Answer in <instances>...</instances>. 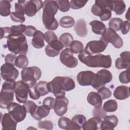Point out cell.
I'll use <instances>...</instances> for the list:
<instances>
[{
    "label": "cell",
    "mask_w": 130,
    "mask_h": 130,
    "mask_svg": "<svg viewBox=\"0 0 130 130\" xmlns=\"http://www.w3.org/2000/svg\"><path fill=\"white\" fill-rule=\"evenodd\" d=\"M129 88L128 86L121 85L117 87L114 91V98L119 100H123L129 96Z\"/></svg>",
    "instance_id": "24"
},
{
    "label": "cell",
    "mask_w": 130,
    "mask_h": 130,
    "mask_svg": "<svg viewBox=\"0 0 130 130\" xmlns=\"http://www.w3.org/2000/svg\"><path fill=\"white\" fill-rule=\"evenodd\" d=\"M11 36L10 27H1V39L3 38H9Z\"/></svg>",
    "instance_id": "51"
},
{
    "label": "cell",
    "mask_w": 130,
    "mask_h": 130,
    "mask_svg": "<svg viewBox=\"0 0 130 130\" xmlns=\"http://www.w3.org/2000/svg\"><path fill=\"white\" fill-rule=\"evenodd\" d=\"M112 10V1L96 0L95 1V4L92 6L91 11L93 15L100 17L102 21H107L111 18Z\"/></svg>",
    "instance_id": "4"
},
{
    "label": "cell",
    "mask_w": 130,
    "mask_h": 130,
    "mask_svg": "<svg viewBox=\"0 0 130 130\" xmlns=\"http://www.w3.org/2000/svg\"><path fill=\"white\" fill-rule=\"evenodd\" d=\"M129 22L127 20L123 21L120 30L123 35L127 34L129 31Z\"/></svg>",
    "instance_id": "52"
},
{
    "label": "cell",
    "mask_w": 130,
    "mask_h": 130,
    "mask_svg": "<svg viewBox=\"0 0 130 130\" xmlns=\"http://www.w3.org/2000/svg\"><path fill=\"white\" fill-rule=\"evenodd\" d=\"M55 102V99L52 97L48 96L44 99L42 103V105L48 108L50 110L54 108V104Z\"/></svg>",
    "instance_id": "49"
},
{
    "label": "cell",
    "mask_w": 130,
    "mask_h": 130,
    "mask_svg": "<svg viewBox=\"0 0 130 130\" xmlns=\"http://www.w3.org/2000/svg\"><path fill=\"white\" fill-rule=\"evenodd\" d=\"M100 40L107 44L110 43L115 48L118 49L122 47L123 44L122 39L119 35L110 28L106 29L105 32L102 35Z\"/></svg>",
    "instance_id": "8"
},
{
    "label": "cell",
    "mask_w": 130,
    "mask_h": 130,
    "mask_svg": "<svg viewBox=\"0 0 130 130\" xmlns=\"http://www.w3.org/2000/svg\"><path fill=\"white\" fill-rule=\"evenodd\" d=\"M123 20L120 18H112L110 19L108 25L110 28L113 29L115 31H119L120 30Z\"/></svg>",
    "instance_id": "37"
},
{
    "label": "cell",
    "mask_w": 130,
    "mask_h": 130,
    "mask_svg": "<svg viewBox=\"0 0 130 130\" xmlns=\"http://www.w3.org/2000/svg\"><path fill=\"white\" fill-rule=\"evenodd\" d=\"M87 3V1H75L72 0L70 1V7L72 9H79L83 7Z\"/></svg>",
    "instance_id": "47"
},
{
    "label": "cell",
    "mask_w": 130,
    "mask_h": 130,
    "mask_svg": "<svg viewBox=\"0 0 130 130\" xmlns=\"http://www.w3.org/2000/svg\"><path fill=\"white\" fill-rule=\"evenodd\" d=\"M74 19L69 16H65L61 17L59 21V24L62 27L70 28L75 25Z\"/></svg>",
    "instance_id": "33"
},
{
    "label": "cell",
    "mask_w": 130,
    "mask_h": 130,
    "mask_svg": "<svg viewBox=\"0 0 130 130\" xmlns=\"http://www.w3.org/2000/svg\"><path fill=\"white\" fill-rule=\"evenodd\" d=\"M108 44L102 40L91 41L88 42L84 49L83 52L86 55L101 53L107 48Z\"/></svg>",
    "instance_id": "13"
},
{
    "label": "cell",
    "mask_w": 130,
    "mask_h": 130,
    "mask_svg": "<svg viewBox=\"0 0 130 130\" xmlns=\"http://www.w3.org/2000/svg\"><path fill=\"white\" fill-rule=\"evenodd\" d=\"M42 72L37 67L33 66L23 69L21 72V80L28 85L30 88H32L37 81L41 77Z\"/></svg>",
    "instance_id": "6"
},
{
    "label": "cell",
    "mask_w": 130,
    "mask_h": 130,
    "mask_svg": "<svg viewBox=\"0 0 130 130\" xmlns=\"http://www.w3.org/2000/svg\"><path fill=\"white\" fill-rule=\"evenodd\" d=\"M50 113V109L45 106L42 105L38 106L37 109L32 113L31 116L37 120H40L43 118L48 116Z\"/></svg>",
    "instance_id": "28"
},
{
    "label": "cell",
    "mask_w": 130,
    "mask_h": 130,
    "mask_svg": "<svg viewBox=\"0 0 130 130\" xmlns=\"http://www.w3.org/2000/svg\"><path fill=\"white\" fill-rule=\"evenodd\" d=\"M8 50L15 54L26 55L28 51V45L23 34L10 36L7 40Z\"/></svg>",
    "instance_id": "3"
},
{
    "label": "cell",
    "mask_w": 130,
    "mask_h": 130,
    "mask_svg": "<svg viewBox=\"0 0 130 130\" xmlns=\"http://www.w3.org/2000/svg\"><path fill=\"white\" fill-rule=\"evenodd\" d=\"M113 4V11L116 15L122 14L126 10V5L123 1H112Z\"/></svg>",
    "instance_id": "32"
},
{
    "label": "cell",
    "mask_w": 130,
    "mask_h": 130,
    "mask_svg": "<svg viewBox=\"0 0 130 130\" xmlns=\"http://www.w3.org/2000/svg\"><path fill=\"white\" fill-rule=\"evenodd\" d=\"M26 1H18L15 4V12H11L10 18L12 21L16 22L23 23L25 21L24 4Z\"/></svg>",
    "instance_id": "16"
},
{
    "label": "cell",
    "mask_w": 130,
    "mask_h": 130,
    "mask_svg": "<svg viewBox=\"0 0 130 130\" xmlns=\"http://www.w3.org/2000/svg\"><path fill=\"white\" fill-rule=\"evenodd\" d=\"M12 1L2 0L0 1V14L2 16L6 17L10 15L11 4Z\"/></svg>",
    "instance_id": "31"
},
{
    "label": "cell",
    "mask_w": 130,
    "mask_h": 130,
    "mask_svg": "<svg viewBox=\"0 0 130 130\" xmlns=\"http://www.w3.org/2000/svg\"><path fill=\"white\" fill-rule=\"evenodd\" d=\"M101 96L102 100H105L109 98L112 94L111 91L107 87L103 86L98 90L97 92Z\"/></svg>",
    "instance_id": "43"
},
{
    "label": "cell",
    "mask_w": 130,
    "mask_h": 130,
    "mask_svg": "<svg viewBox=\"0 0 130 130\" xmlns=\"http://www.w3.org/2000/svg\"><path fill=\"white\" fill-rule=\"evenodd\" d=\"M74 29L76 34L79 37L84 38L87 35L88 30L86 26V23L82 18H80L77 20L75 25Z\"/></svg>",
    "instance_id": "27"
},
{
    "label": "cell",
    "mask_w": 130,
    "mask_h": 130,
    "mask_svg": "<svg viewBox=\"0 0 130 130\" xmlns=\"http://www.w3.org/2000/svg\"><path fill=\"white\" fill-rule=\"evenodd\" d=\"M112 78V74L109 71L102 69L95 74L91 86L98 90L101 87L104 86L106 84L111 82Z\"/></svg>",
    "instance_id": "7"
},
{
    "label": "cell",
    "mask_w": 130,
    "mask_h": 130,
    "mask_svg": "<svg viewBox=\"0 0 130 130\" xmlns=\"http://www.w3.org/2000/svg\"><path fill=\"white\" fill-rule=\"evenodd\" d=\"M2 129H16L17 122L8 113H5L1 120Z\"/></svg>",
    "instance_id": "22"
},
{
    "label": "cell",
    "mask_w": 130,
    "mask_h": 130,
    "mask_svg": "<svg viewBox=\"0 0 130 130\" xmlns=\"http://www.w3.org/2000/svg\"><path fill=\"white\" fill-rule=\"evenodd\" d=\"M70 49L71 51L75 54L81 53L84 51V46L82 42L78 40H75L72 42L70 46Z\"/></svg>",
    "instance_id": "36"
},
{
    "label": "cell",
    "mask_w": 130,
    "mask_h": 130,
    "mask_svg": "<svg viewBox=\"0 0 130 130\" xmlns=\"http://www.w3.org/2000/svg\"><path fill=\"white\" fill-rule=\"evenodd\" d=\"M43 2L40 0L26 1L24 4L25 14L28 17H32L42 8Z\"/></svg>",
    "instance_id": "17"
},
{
    "label": "cell",
    "mask_w": 130,
    "mask_h": 130,
    "mask_svg": "<svg viewBox=\"0 0 130 130\" xmlns=\"http://www.w3.org/2000/svg\"><path fill=\"white\" fill-rule=\"evenodd\" d=\"M129 9H128V10H127V11L126 12V14H125V18L127 19V21H128V20H129V18H128V17H129V15H128V14H129Z\"/></svg>",
    "instance_id": "56"
},
{
    "label": "cell",
    "mask_w": 130,
    "mask_h": 130,
    "mask_svg": "<svg viewBox=\"0 0 130 130\" xmlns=\"http://www.w3.org/2000/svg\"><path fill=\"white\" fill-rule=\"evenodd\" d=\"M47 83L48 82L44 81H41L37 83L32 88H30L29 91V97L34 100H37L40 96L47 94L49 92L47 87Z\"/></svg>",
    "instance_id": "14"
},
{
    "label": "cell",
    "mask_w": 130,
    "mask_h": 130,
    "mask_svg": "<svg viewBox=\"0 0 130 130\" xmlns=\"http://www.w3.org/2000/svg\"><path fill=\"white\" fill-rule=\"evenodd\" d=\"M102 121V119L93 116L86 121L82 126V129L83 130L100 129Z\"/></svg>",
    "instance_id": "23"
},
{
    "label": "cell",
    "mask_w": 130,
    "mask_h": 130,
    "mask_svg": "<svg viewBox=\"0 0 130 130\" xmlns=\"http://www.w3.org/2000/svg\"><path fill=\"white\" fill-rule=\"evenodd\" d=\"M8 113L17 122L23 121L26 115V111L23 105L12 102L7 107Z\"/></svg>",
    "instance_id": "11"
},
{
    "label": "cell",
    "mask_w": 130,
    "mask_h": 130,
    "mask_svg": "<svg viewBox=\"0 0 130 130\" xmlns=\"http://www.w3.org/2000/svg\"><path fill=\"white\" fill-rule=\"evenodd\" d=\"M15 81H5L2 85L0 94V107L7 109L14 100V87Z\"/></svg>",
    "instance_id": "5"
},
{
    "label": "cell",
    "mask_w": 130,
    "mask_h": 130,
    "mask_svg": "<svg viewBox=\"0 0 130 130\" xmlns=\"http://www.w3.org/2000/svg\"><path fill=\"white\" fill-rule=\"evenodd\" d=\"M42 8V21L45 27L50 30L56 29L58 28V24L54 17L58 10L56 1H45L43 2Z\"/></svg>",
    "instance_id": "1"
},
{
    "label": "cell",
    "mask_w": 130,
    "mask_h": 130,
    "mask_svg": "<svg viewBox=\"0 0 130 130\" xmlns=\"http://www.w3.org/2000/svg\"><path fill=\"white\" fill-rule=\"evenodd\" d=\"M57 37L55 34L52 30L47 31L45 34V40L49 44L54 41L57 40Z\"/></svg>",
    "instance_id": "50"
},
{
    "label": "cell",
    "mask_w": 130,
    "mask_h": 130,
    "mask_svg": "<svg viewBox=\"0 0 130 130\" xmlns=\"http://www.w3.org/2000/svg\"><path fill=\"white\" fill-rule=\"evenodd\" d=\"M118 122V119L115 115L106 116L102 121L101 129L113 130L116 126Z\"/></svg>",
    "instance_id": "21"
},
{
    "label": "cell",
    "mask_w": 130,
    "mask_h": 130,
    "mask_svg": "<svg viewBox=\"0 0 130 130\" xmlns=\"http://www.w3.org/2000/svg\"><path fill=\"white\" fill-rule=\"evenodd\" d=\"M120 57L124 60L130 62V52L129 51H124L120 53Z\"/></svg>",
    "instance_id": "55"
},
{
    "label": "cell",
    "mask_w": 130,
    "mask_h": 130,
    "mask_svg": "<svg viewBox=\"0 0 130 130\" xmlns=\"http://www.w3.org/2000/svg\"><path fill=\"white\" fill-rule=\"evenodd\" d=\"M78 57L81 62L91 68L100 67L108 69L112 64V59L110 55H86L83 52L80 53Z\"/></svg>",
    "instance_id": "2"
},
{
    "label": "cell",
    "mask_w": 130,
    "mask_h": 130,
    "mask_svg": "<svg viewBox=\"0 0 130 130\" xmlns=\"http://www.w3.org/2000/svg\"><path fill=\"white\" fill-rule=\"evenodd\" d=\"M71 125V120L66 117H61L58 121V125L59 128L69 130Z\"/></svg>",
    "instance_id": "41"
},
{
    "label": "cell",
    "mask_w": 130,
    "mask_h": 130,
    "mask_svg": "<svg viewBox=\"0 0 130 130\" xmlns=\"http://www.w3.org/2000/svg\"><path fill=\"white\" fill-rule=\"evenodd\" d=\"M69 100L65 96L56 97L54 106V110L56 114L59 116L63 115L68 110Z\"/></svg>",
    "instance_id": "18"
},
{
    "label": "cell",
    "mask_w": 130,
    "mask_h": 130,
    "mask_svg": "<svg viewBox=\"0 0 130 130\" xmlns=\"http://www.w3.org/2000/svg\"><path fill=\"white\" fill-rule=\"evenodd\" d=\"M92 114L94 117H98L101 119H104V118L107 115V112H106L102 107H95L92 110Z\"/></svg>",
    "instance_id": "46"
},
{
    "label": "cell",
    "mask_w": 130,
    "mask_h": 130,
    "mask_svg": "<svg viewBox=\"0 0 130 130\" xmlns=\"http://www.w3.org/2000/svg\"><path fill=\"white\" fill-rule=\"evenodd\" d=\"M37 30L36 28L31 25H27L26 26V30L24 32V35L28 37H33L34 34Z\"/></svg>",
    "instance_id": "54"
},
{
    "label": "cell",
    "mask_w": 130,
    "mask_h": 130,
    "mask_svg": "<svg viewBox=\"0 0 130 130\" xmlns=\"http://www.w3.org/2000/svg\"><path fill=\"white\" fill-rule=\"evenodd\" d=\"M115 67L117 69H129L130 67V62L126 61L121 58V57L118 58L115 61Z\"/></svg>",
    "instance_id": "42"
},
{
    "label": "cell",
    "mask_w": 130,
    "mask_h": 130,
    "mask_svg": "<svg viewBox=\"0 0 130 130\" xmlns=\"http://www.w3.org/2000/svg\"><path fill=\"white\" fill-rule=\"evenodd\" d=\"M16 57L17 56L15 54H8L5 57V61L6 63H9L15 66V61Z\"/></svg>",
    "instance_id": "53"
},
{
    "label": "cell",
    "mask_w": 130,
    "mask_h": 130,
    "mask_svg": "<svg viewBox=\"0 0 130 130\" xmlns=\"http://www.w3.org/2000/svg\"><path fill=\"white\" fill-rule=\"evenodd\" d=\"M38 127L40 128L51 130L53 128V123L50 120L40 121L38 122Z\"/></svg>",
    "instance_id": "48"
},
{
    "label": "cell",
    "mask_w": 130,
    "mask_h": 130,
    "mask_svg": "<svg viewBox=\"0 0 130 130\" xmlns=\"http://www.w3.org/2000/svg\"><path fill=\"white\" fill-rule=\"evenodd\" d=\"M59 41L63 45V47H69L72 42L74 41L72 35L68 32L62 34L59 38Z\"/></svg>",
    "instance_id": "35"
},
{
    "label": "cell",
    "mask_w": 130,
    "mask_h": 130,
    "mask_svg": "<svg viewBox=\"0 0 130 130\" xmlns=\"http://www.w3.org/2000/svg\"><path fill=\"white\" fill-rule=\"evenodd\" d=\"M119 80L122 84H127L130 82L129 69L121 72L119 75Z\"/></svg>",
    "instance_id": "44"
},
{
    "label": "cell",
    "mask_w": 130,
    "mask_h": 130,
    "mask_svg": "<svg viewBox=\"0 0 130 130\" xmlns=\"http://www.w3.org/2000/svg\"><path fill=\"white\" fill-rule=\"evenodd\" d=\"M88 103L94 107H102L103 100L98 92L91 91L89 92L87 97Z\"/></svg>",
    "instance_id": "29"
},
{
    "label": "cell",
    "mask_w": 130,
    "mask_h": 130,
    "mask_svg": "<svg viewBox=\"0 0 130 130\" xmlns=\"http://www.w3.org/2000/svg\"><path fill=\"white\" fill-rule=\"evenodd\" d=\"M59 59L63 64L70 68H75L78 63L77 59L73 56V53L68 48L61 52Z\"/></svg>",
    "instance_id": "15"
},
{
    "label": "cell",
    "mask_w": 130,
    "mask_h": 130,
    "mask_svg": "<svg viewBox=\"0 0 130 130\" xmlns=\"http://www.w3.org/2000/svg\"><path fill=\"white\" fill-rule=\"evenodd\" d=\"M23 105L25 107L26 112L29 113L30 114L35 111L38 106L35 102L30 100L26 101L23 103Z\"/></svg>",
    "instance_id": "45"
},
{
    "label": "cell",
    "mask_w": 130,
    "mask_h": 130,
    "mask_svg": "<svg viewBox=\"0 0 130 130\" xmlns=\"http://www.w3.org/2000/svg\"><path fill=\"white\" fill-rule=\"evenodd\" d=\"M57 5L58 9L61 12H66L68 11L70 8V2L68 0H57L55 1Z\"/></svg>",
    "instance_id": "40"
},
{
    "label": "cell",
    "mask_w": 130,
    "mask_h": 130,
    "mask_svg": "<svg viewBox=\"0 0 130 130\" xmlns=\"http://www.w3.org/2000/svg\"><path fill=\"white\" fill-rule=\"evenodd\" d=\"M86 121V119L84 115L81 114L76 115L71 120V125L69 130L81 129Z\"/></svg>",
    "instance_id": "25"
},
{
    "label": "cell",
    "mask_w": 130,
    "mask_h": 130,
    "mask_svg": "<svg viewBox=\"0 0 130 130\" xmlns=\"http://www.w3.org/2000/svg\"><path fill=\"white\" fill-rule=\"evenodd\" d=\"M50 92L53 93L55 97L64 96L66 91L62 81V76H57L47 83Z\"/></svg>",
    "instance_id": "10"
},
{
    "label": "cell",
    "mask_w": 130,
    "mask_h": 130,
    "mask_svg": "<svg viewBox=\"0 0 130 130\" xmlns=\"http://www.w3.org/2000/svg\"><path fill=\"white\" fill-rule=\"evenodd\" d=\"M30 87L22 80L15 82L14 90L16 99L20 103H24L27 101Z\"/></svg>",
    "instance_id": "9"
},
{
    "label": "cell",
    "mask_w": 130,
    "mask_h": 130,
    "mask_svg": "<svg viewBox=\"0 0 130 130\" xmlns=\"http://www.w3.org/2000/svg\"><path fill=\"white\" fill-rule=\"evenodd\" d=\"M45 34L40 30H37L31 40V44L36 48L40 49L45 46Z\"/></svg>",
    "instance_id": "26"
},
{
    "label": "cell",
    "mask_w": 130,
    "mask_h": 130,
    "mask_svg": "<svg viewBox=\"0 0 130 130\" xmlns=\"http://www.w3.org/2000/svg\"><path fill=\"white\" fill-rule=\"evenodd\" d=\"M63 46L61 43L57 40L54 41L48 44L45 47V52L47 56L54 57L57 56L60 51L63 48Z\"/></svg>",
    "instance_id": "20"
},
{
    "label": "cell",
    "mask_w": 130,
    "mask_h": 130,
    "mask_svg": "<svg viewBox=\"0 0 130 130\" xmlns=\"http://www.w3.org/2000/svg\"><path fill=\"white\" fill-rule=\"evenodd\" d=\"M28 65V59L26 56L24 54H20L17 56L15 61V66L20 69H24Z\"/></svg>",
    "instance_id": "34"
},
{
    "label": "cell",
    "mask_w": 130,
    "mask_h": 130,
    "mask_svg": "<svg viewBox=\"0 0 130 130\" xmlns=\"http://www.w3.org/2000/svg\"><path fill=\"white\" fill-rule=\"evenodd\" d=\"M93 33L96 35H102L106 31L107 28L105 24L101 21L93 20L89 23Z\"/></svg>",
    "instance_id": "30"
},
{
    "label": "cell",
    "mask_w": 130,
    "mask_h": 130,
    "mask_svg": "<svg viewBox=\"0 0 130 130\" xmlns=\"http://www.w3.org/2000/svg\"><path fill=\"white\" fill-rule=\"evenodd\" d=\"M1 75L5 81H15L19 76V71L14 65L5 63L1 67Z\"/></svg>",
    "instance_id": "12"
},
{
    "label": "cell",
    "mask_w": 130,
    "mask_h": 130,
    "mask_svg": "<svg viewBox=\"0 0 130 130\" xmlns=\"http://www.w3.org/2000/svg\"><path fill=\"white\" fill-rule=\"evenodd\" d=\"M11 28V36H17L24 33L26 26L24 24H20L18 25H12Z\"/></svg>",
    "instance_id": "39"
},
{
    "label": "cell",
    "mask_w": 130,
    "mask_h": 130,
    "mask_svg": "<svg viewBox=\"0 0 130 130\" xmlns=\"http://www.w3.org/2000/svg\"><path fill=\"white\" fill-rule=\"evenodd\" d=\"M95 74L90 71L80 72L77 76L78 83L83 86L91 85Z\"/></svg>",
    "instance_id": "19"
},
{
    "label": "cell",
    "mask_w": 130,
    "mask_h": 130,
    "mask_svg": "<svg viewBox=\"0 0 130 130\" xmlns=\"http://www.w3.org/2000/svg\"><path fill=\"white\" fill-rule=\"evenodd\" d=\"M103 108L106 112H114L117 109V103L115 100H109L104 103Z\"/></svg>",
    "instance_id": "38"
}]
</instances>
